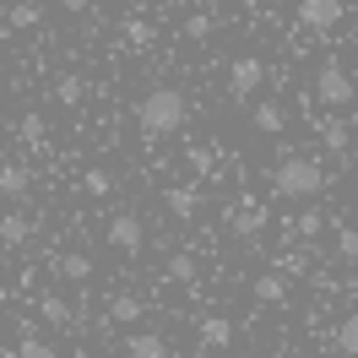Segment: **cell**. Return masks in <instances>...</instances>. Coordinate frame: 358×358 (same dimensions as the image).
<instances>
[{
	"mask_svg": "<svg viewBox=\"0 0 358 358\" xmlns=\"http://www.w3.org/2000/svg\"><path fill=\"white\" fill-rule=\"evenodd\" d=\"M136 120H141V136H174V131H185V92L152 87L141 103H136Z\"/></svg>",
	"mask_w": 358,
	"mask_h": 358,
	"instance_id": "cell-1",
	"label": "cell"
},
{
	"mask_svg": "<svg viewBox=\"0 0 358 358\" xmlns=\"http://www.w3.org/2000/svg\"><path fill=\"white\" fill-rule=\"evenodd\" d=\"M271 190L288 196V201H310V196L326 190V169H320L315 157H282V163L271 169Z\"/></svg>",
	"mask_w": 358,
	"mask_h": 358,
	"instance_id": "cell-2",
	"label": "cell"
},
{
	"mask_svg": "<svg viewBox=\"0 0 358 358\" xmlns=\"http://www.w3.org/2000/svg\"><path fill=\"white\" fill-rule=\"evenodd\" d=\"M315 98L326 103V109H348L358 98V87H353V76L342 71V60H326V66L315 71Z\"/></svg>",
	"mask_w": 358,
	"mask_h": 358,
	"instance_id": "cell-3",
	"label": "cell"
},
{
	"mask_svg": "<svg viewBox=\"0 0 358 358\" xmlns=\"http://www.w3.org/2000/svg\"><path fill=\"white\" fill-rule=\"evenodd\" d=\"M261 82H266V66H261L255 55H239V60H234V71H228V98H250Z\"/></svg>",
	"mask_w": 358,
	"mask_h": 358,
	"instance_id": "cell-4",
	"label": "cell"
},
{
	"mask_svg": "<svg viewBox=\"0 0 358 358\" xmlns=\"http://www.w3.org/2000/svg\"><path fill=\"white\" fill-rule=\"evenodd\" d=\"M342 11H348L342 0H304V6H299V22L315 27V33H326V27L342 22Z\"/></svg>",
	"mask_w": 358,
	"mask_h": 358,
	"instance_id": "cell-5",
	"label": "cell"
},
{
	"mask_svg": "<svg viewBox=\"0 0 358 358\" xmlns=\"http://www.w3.org/2000/svg\"><path fill=\"white\" fill-rule=\"evenodd\" d=\"M27 190H33V169L6 157V169H0V196H6V201H22Z\"/></svg>",
	"mask_w": 358,
	"mask_h": 358,
	"instance_id": "cell-6",
	"label": "cell"
},
{
	"mask_svg": "<svg viewBox=\"0 0 358 358\" xmlns=\"http://www.w3.org/2000/svg\"><path fill=\"white\" fill-rule=\"evenodd\" d=\"M109 245L125 250V255H136V250H141V223H136L131 212H120V217L109 223Z\"/></svg>",
	"mask_w": 358,
	"mask_h": 358,
	"instance_id": "cell-7",
	"label": "cell"
},
{
	"mask_svg": "<svg viewBox=\"0 0 358 358\" xmlns=\"http://www.w3.org/2000/svg\"><path fill=\"white\" fill-rule=\"evenodd\" d=\"M125 358H169V342L157 331H136L131 342H125Z\"/></svg>",
	"mask_w": 358,
	"mask_h": 358,
	"instance_id": "cell-8",
	"label": "cell"
},
{
	"mask_svg": "<svg viewBox=\"0 0 358 358\" xmlns=\"http://www.w3.org/2000/svg\"><path fill=\"white\" fill-rule=\"evenodd\" d=\"M255 299H261V304H282V299H288V277H282V271H261V277H255Z\"/></svg>",
	"mask_w": 358,
	"mask_h": 358,
	"instance_id": "cell-9",
	"label": "cell"
},
{
	"mask_svg": "<svg viewBox=\"0 0 358 358\" xmlns=\"http://www.w3.org/2000/svg\"><path fill=\"white\" fill-rule=\"evenodd\" d=\"M27 234H33V223H27L22 212H6V217H0V239H6V250L27 245Z\"/></svg>",
	"mask_w": 358,
	"mask_h": 358,
	"instance_id": "cell-10",
	"label": "cell"
},
{
	"mask_svg": "<svg viewBox=\"0 0 358 358\" xmlns=\"http://www.w3.org/2000/svg\"><path fill=\"white\" fill-rule=\"evenodd\" d=\"M82 92H87V82L76 76V71H66V76H55V103H82Z\"/></svg>",
	"mask_w": 358,
	"mask_h": 358,
	"instance_id": "cell-11",
	"label": "cell"
},
{
	"mask_svg": "<svg viewBox=\"0 0 358 358\" xmlns=\"http://www.w3.org/2000/svg\"><path fill=\"white\" fill-rule=\"evenodd\" d=\"M55 277H66V282H87L92 261H87V255H60V261H55Z\"/></svg>",
	"mask_w": 358,
	"mask_h": 358,
	"instance_id": "cell-12",
	"label": "cell"
},
{
	"mask_svg": "<svg viewBox=\"0 0 358 358\" xmlns=\"http://www.w3.org/2000/svg\"><path fill=\"white\" fill-rule=\"evenodd\" d=\"M228 342H234V326H228L223 315L201 320V348H228Z\"/></svg>",
	"mask_w": 358,
	"mask_h": 358,
	"instance_id": "cell-13",
	"label": "cell"
},
{
	"mask_svg": "<svg viewBox=\"0 0 358 358\" xmlns=\"http://www.w3.org/2000/svg\"><path fill=\"white\" fill-rule=\"evenodd\" d=\"M38 17H44V6H33V0H17V6H6V33H11V27H33Z\"/></svg>",
	"mask_w": 358,
	"mask_h": 358,
	"instance_id": "cell-14",
	"label": "cell"
},
{
	"mask_svg": "<svg viewBox=\"0 0 358 358\" xmlns=\"http://www.w3.org/2000/svg\"><path fill=\"white\" fill-rule=\"evenodd\" d=\"M282 125H288V109H282V103H261V109H255V131L277 136Z\"/></svg>",
	"mask_w": 358,
	"mask_h": 358,
	"instance_id": "cell-15",
	"label": "cell"
},
{
	"mask_svg": "<svg viewBox=\"0 0 358 358\" xmlns=\"http://www.w3.org/2000/svg\"><path fill=\"white\" fill-rule=\"evenodd\" d=\"M255 228H266V212L255 201H245L239 212H234V234H255Z\"/></svg>",
	"mask_w": 358,
	"mask_h": 358,
	"instance_id": "cell-16",
	"label": "cell"
},
{
	"mask_svg": "<svg viewBox=\"0 0 358 358\" xmlns=\"http://www.w3.org/2000/svg\"><path fill=\"white\" fill-rule=\"evenodd\" d=\"M109 320H120V326H136L141 320V299H131V293H120L109 304Z\"/></svg>",
	"mask_w": 358,
	"mask_h": 358,
	"instance_id": "cell-17",
	"label": "cell"
},
{
	"mask_svg": "<svg viewBox=\"0 0 358 358\" xmlns=\"http://www.w3.org/2000/svg\"><path fill=\"white\" fill-rule=\"evenodd\" d=\"M336 348H342V358H358V310L336 326Z\"/></svg>",
	"mask_w": 358,
	"mask_h": 358,
	"instance_id": "cell-18",
	"label": "cell"
},
{
	"mask_svg": "<svg viewBox=\"0 0 358 358\" xmlns=\"http://www.w3.org/2000/svg\"><path fill=\"white\" fill-rule=\"evenodd\" d=\"M82 190H87V196H109L114 174H109V169H87V174H82Z\"/></svg>",
	"mask_w": 358,
	"mask_h": 358,
	"instance_id": "cell-19",
	"label": "cell"
},
{
	"mask_svg": "<svg viewBox=\"0 0 358 358\" xmlns=\"http://www.w3.org/2000/svg\"><path fill=\"white\" fill-rule=\"evenodd\" d=\"M17 136H22L27 147H44V120H38V114H22V120H17Z\"/></svg>",
	"mask_w": 358,
	"mask_h": 358,
	"instance_id": "cell-20",
	"label": "cell"
},
{
	"mask_svg": "<svg viewBox=\"0 0 358 358\" xmlns=\"http://www.w3.org/2000/svg\"><path fill=\"white\" fill-rule=\"evenodd\" d=\"M163 201H169V212H174V217H190V212H196V190L185 185V190H169Z\"/></svg>",
	"mask_w": 358,
	"mask_h": 358,
	"instance_id": "cell-21",
	"label": "cell"
},
{
	"mask_svg": "<svg viewBox=\"0 0 358 358\" xmlns=\"http://www.w3.org/2000/svg\"><path fill=\"white\" fill-rule=\"evenodd\" d=\"M320 141H326L331 152H342V147H348V125H342V120H320Z\"/></svg>",
	"mask_w": 358,
	"mask_h": 358,
	"instance_id": "cell-22",
	"label": "cell"
},
{
	"mask_svg": "<svg viewBox=\"0 0 358 358\" xmlns=\"http://www.w3.org/2000/svg\"><path fill=\"white\" fill-rule=\"evenodd\" d=\"M6 358H55V348L38 342V336H22V342H17V353H6Z\"/></svg>",
	"mask_w": 358,
	"mask_h": 358,
	"instance_id": "cell-23",
	"label": "cell"
},
{
	"mask_svg": "<svg viewBox=\"0 0 358 358\" xmlns=\"http://www.w3.org/2000/svg\"><path fill=\"white\" fill-rule=\"evenodd\" d=\"M336 255H342V261H358V228H336Z\"/></svg>",
	"mask_w": 358,
	"mask_h": 358,
	"instance_id": "cell-24",
	"label": "cell"
},
{
	"mask_svg": "<svg viewBox=\"0 0 358 358\" xmlns=\"http://www.w3.org/2000/svg\"><path fill=\"white\" fill-rule=\"evenodd\" d=\"M169 277H174V282H190V277H196V261H190V255H169Z\"/></svg>",
	"mask_w": 358,
	"mask_h": 358,
	"instance_id": "cell-25",
	"label": "cell"
},
{
	"mask_svg": "<svg viewBox=\"0 0 358 358\" xmlns=\"http://www.w3.org/2000/svg\"><path fill=\"white\" fill-rule=\"evenodd\" d=\"M125 33H131L136 44H152V22H141V17H131V22H125Z\"/></svg>",
	"mask_w": 358,
	"mask_h": 358,
	"instance_id": "cell-26",
	"label": "cell"
},
{
	"mask_svg": "<svg viewBox=\"0 0 358 358\" xmlns=\"http://www.w3.org/2000/svg\"><path fill=\"white\" fill-rule=\"evenodd\" d=\"M38 310H44L49 320H66V315H71V304H66V299H55V293H49L44 304H38Z\"/></svg>",
	"mask_w": 358,
	"mask_h": 358,
	"instance_id": "cell-27",
	"label": "cell"
},
{
	"mask_svg": "<svg viewBox=\"0 0 358 358\" xmlns=\"http://www.w3.org/2000/svg\"><path fill=\"white\" fill-rule=\"evenodd\" d=\"M185 33H190V38H206V33H212V17H206V11H196V17L185 22Z\"/></svg>",
	"mask_w": 358,
	"mask_h": 358,
	"instance_id": "cell-28",
	"label": "cell"
},
{
	"mask_svg": "<svg viewBox=\"0 0 358 358\" xmlns=\"http://www.w3.org/2000/svg\"><path fill=\"white\" fill-rule=\"evenodd\" d=\"M293 234H304V239H315V234H320V217H315V212H304V217L293 223Z\"/></svg>",
	"mask_w": 358,
	"mask_h": 358,
	"instance_id": "cell-29",
	"label": "cell"
},
{
	"mask_svg": "<svg viewBox=\"0 0 358 358\" xmlns=\"http://www.w3.org/2000/svg\"><path fill=\"white\" fill-rule=\"evenodd\" d=\"M271 358H293V353H271Z\"/></svg>",
	"mask_w": 358,
	"mask_h": 358,
	"instance_id": "cell-30",
	"label": "cell"
}]
</instances>
